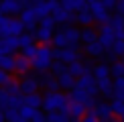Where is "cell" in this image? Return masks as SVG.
<instances>
[{
    "instance_id": "obj_1",
    "label": "cell",
    "mask_w": 124,
    "mask_h": 122,
    "mask_svg": "<svg viewBox=\"0 0 124 122\" xmlns=\"http://www.w3.org/2000/svg\"><path fill=\"white\" fill-rule=\"evenodd\" d=\"M79 43H81V30L73 24H67V27H61L59 30H55L53 45L57 49H77Z\"/></svg>"
},
{
    "instance_id": "obj_2",
    "label": "cell",
    "mask_w": 124,
    "mask_h": 122,
    "mask_svg": "<svg viewBox=\"0 0 124 122\" xmlns=\"http://www.w3.org/2000/svg\"><path fill=\"white\" fill-rule=\"evenodd\" d=\"M31 63H33L35 71L47 73V71H51V67H53V63H55V51L51 49L49 45H39V53Z\"/></svg>"
},
{
    "instance_id": "obj_3",
    "label": "cell",
    "mask_w": 124,
    "mask_h": 122,
    "mask_svg": "<svg viewBox=\"0 0 124 122\" xmlns=\"http://www.w3.org/2000/svg\"><path fill=\"white\" fill-rule=\"evenodd\" d=\"M67 106H69V94H65V92H47V96L43 98V108L49 112V114H53V112H61L65 110Z\"/></svg>"
},
{
    "instance_id": "obj_4",
    "label": "cell",
    "mask_w": 124,
    "mask_h": 122,
    "mask_svg": "<svg viewBox=\"0 0 124 122\" xmlns=\"http://www.w3.org/2000/svg\"><path fill=\"white\" fill-rule=\"evenodd\" d=\"M53 27H55V18L53 16H49V18H43L39 23V27H37V30H35V39L37 41H43V45L47 43L49 39H53L55 37V30H53Z\"/></svg>"
},
{
    "instance_id": "obj_5",
    "label": "cell",
    "mask_w": 124,
    "mask_h": 122,
    "mask_svg": "<svg viewBox=\"0 0 124 122\" xmlns=\"http://www.w3.org/2000/svg\"><path fill=\"white\" fill-rule=\"evenodd\" d=\"M55 61L69 67L71 63L79 61V49H55Z\"/></svg>"
},
{
    "instance_id": "obj_6",
    "label": "cell",
    "mask_w": 124,
    "mask_h": 122,
    "mask_svg": "<svg viewBox=\"0 0 124 122\" xmlns=\"http://www.w3.org/2000/svg\"><path fill=\"white\" fill-rule=\"evenodd\" d=\"M90 114L96 116L100 122H112V120H114V110H112V104H102V102H98L96 108H92Z\"/></svg>"
},
{
    "instance_id": "obj_7",
    "label": "cell",
    "mask_w": 124,
    "mask_h": 122,
    "mask_svg": "<svg viewBox=\"0 0 124 122\" xmlns=\"http://www.w3.org/2000/svg\"><path fill=\"white\" fill-rule=\"evenodd\" d=\"M53 18H55V23H59V24H63V27H67V24H71L75 20V12H71V10H67L63 4H57V10L53 12Z\"/></svg>"
},
{
    "instance_id": "obj_8",
    "label": "cell",
    "mask_w": 124,
    "mask_h": 122,
    "mask_svg": "<svg viewBox=\"0 0 124 122\" xmlns=\"http://www.w3.org/2000/svg\"><path fill=\"white\" fill-rule=\"evenodd\" d=\"M98 35H100L98 39L102 41V45L106 49H112V45L116 43V29H112L110 24H102V29L98 30Z\"/></svg>"
},
{
    "instance_id": "obj_9",
    "label": "cell",
    "mask_w": 124,
    "mask_h": 122,
    "mask_svg": "<svg viewBox=\"0 0 124 122\" xmlns=\"http://www.w3.org/2000/svg\"><path fill=\"white\" fill-rule=\"evenodd\" d=\"M39 85H41V81H39L37 75H29V73H27L23 79H20V90H23L24 96H29V94H37Z\"/></svg>"
},
{
    "instance_id": "obj_10",
    "label": "cell",
    "mask_w": 124,
    "mask_h": 122,
    "mask_svg": "<svg viewBox=\"0 0 124 122\" xmlns=\"http://www.w3.org/2000/svg\"><path fill=\"white\" fill-rule=\"evenodd\" d=\"M20 49L18 37H4L0 39V55H12L14 51Z\"/></svg>"
},
{
    "instance_id": "obj_11",
    "label": "cell",
    "mask_w": 124,
    "mask_h": 122,
    "mask_svg": "<svg viewBox=\"0 0 124 122\" xmlns=\"http://www.w3.org/2000/svg\"><path fill=\"white\" fill-rule=\"evenodd\" d=\"M57 81H59V88H61V90H69V92L77 85V77L69 73V69L63 71L61 75H57Z\"/></svg>"
},
{
    "instance_id": "obj_12",
    "label": "cell",
    "mask_w": 124,
    "mask_h": 122,
    "mask_svg": "<svg viewBox=\"0 0 124 122\" xmlns=\"http://www.w3.org/2000/svg\"><path fill=\"white\" fill-rule=\"evenodd\" d=\"M39 81H41V85H45L49 92H57V88H59L57 75H53L51 71L49 73H39Z\"/></svg>"
},
{
    "instance_id": "obj_13",
    "label": "cell",
    "mask_w": 124,
    "mask_h": 122,
    "mask_svg": "<svg viewBox=\"0 0 124 122\" xmlns=\"http://www.w3.org/2000/svg\"><path fill=\"white\" fill-rule=\"evenodd\" d=\"M84 51H85L87 55H92V57H102V55H106V53H108V49L102 45V41H100V39L94 41V43H90V45H85Z\"/></svg>"
},
{
    "instance_id": "obj_14",
    "label": "cell",
    "mask_w": 124,
    "mask_h": 122,
    "mask_svg": "<svg viewBox=\"0 0 124 122\" xmlns=\"http://www.w3.org/2000/svg\"><path fill=\"white\" fill-rule=\"evenodd\" d=\"M67 112H69V116H71L73 120H77V122H79V120L87 114V108H85L84 104H77V102H69V106H67Z\"/></svg>"
},
{
    "instance_id": "obj_15",
    "label": "cell",
    "mask_w": 124,
    "mask_h": 122,
    "mask_svg": "<svg viewBox=\"0 0 124 122\" xmlns=\"http://www.w3.org/2000/svg\"><path fill=\"white\" fill-rule=\"evenodd\" d=\"M94 77L96 79H108V77H112V65H108V63H96L94 65Z\"/></svg>"
},
{
    "instance_id": "obj_16",
    "label": "cell",
    "mask_w": 124,
    "mask_h": 122,
    "mask_svg": "<svg viewBox=\"0 0 124 122\" xmlns=\"http://www.w3.org/2000/svg\"><path fill=\"white\" fill-rule=\"evenodd\" d=\"M0 69L6 73L16 71V57L14 55H0Z\"/></svg>"
},
{
    "instance_id": "obj_17",
    "label": "cell",
    "mask_w": 124,
    "mask_h": 122,
    "mask_svg": "<svg viewBox=\"0 0 124 122\" xmlns=\"http://www.w3.org/2000/svg\"><path fill=\"white\" fill-rule=\"evenodd\" d=\"M27 8V2H2L4 14H23V10Z\"/></svg>"
},
{
    "instance_id": "obj_18",
    "label": "cell",
    "mask_w": 124,
    "mask_h": 122,
    "mask_svg": "<svg viewBox=\"0 0 124 122\" xmlns=\"http://www.w3.org/2000/svg\"><path fill=\"white\" fill-rule=\"evenodd\" d=\"M75 23L84 24V29H85V27H90V24L94 23V14H92V10H90V8H85V10H79V12L75 14Z\"/></svg>"
},
{
    "instance_id": "obj_19",
    "label": "cell",
    "mask_w": 124,
    "mask_h": 122,
    "mask_svg": "<svg viewBox=\"0 0 124 122\" xmlns=\"http://www.w3.org/2000/svg\"><path fill=\"white\" fill-rule=\"evenodd\" d=\"M98 30L96 29H92V27H85V29H81V43L84 45H90V43H94V41H98Z\"/></svg>"
},
{
    "instance_id": "obj_20",
    "label": "cell",
    "mask_w": 124,
    "mask_h": 122,
    "mask_svg": "<svg viewBox=\"0 0 124 122\" xmlns=\"http://www.w3.org/2000/svg\"><path fill=\"white\" fill-rule=\"evenodd\" d=\"M31 67H33L31 59H27L24 55H18V57H16V73H23V75H27Z\"/></svg>"
},
{
    "instance_id": "obj_21",
    "label": "cell",
    "mask_w": 124,
    "mask_h": 122,
    "mask_svg": "<svg viewBox=\"0 0 124 122\" xmlns=\"http://www.w3.org/2000/svg\"><path fill=\"white\" fill-rule=\"evenodd\" d=\"M24 106L39 110L41 106H43V98H41L39 94H29V96H24Z\"/></svg>"
},
{
    "instance_id": "obj_22",
    "label": "cell",
    "mask_w": 124,
    "mask_h": 122,
    "mask_svg": "<svg viewBox=\"0 0 124 122\" xmlns=\"http://www.w3.org/2000/svg\"><path fill=\"white\" fill-rule=\"evenodd\" d=\"M112 75L116 77H124V61H116L114 65H112Z\"/></svg>"
},
{
    "instance_id": "obj_23",
    "label": "cell",
    "mask_w": 124,
    "mask_h": 122,
    "mask_svg": "<svg viewBox=\"0 0 124 122\" xmlns=\"http://www.w3.org/2000/svg\"><path fill=\"white\" fill-rule=\"evenodd\" d=\"M12 77H10V73H6V71H2L0 69V88H8L10 84H12Z\"/></svg>"
},
{
    "instance_id": "obj_24",
    "label": "cell",
    "mask_w": 124,
    "mask_h": 122,
    "mask_svg": "<svg viewBox=\"0 0 124 122\" xmlns=\"http://www.w3.org/2000/svg\"><path fill=\"white\" fill-rule=\"evenodd\" d=\"M79 122H100V120H98V118H96V116H92V114H90V112H87V114H85V116H84V118H81Z\"/></svg>"
},
{
    "instance_id": "obj_25",
    "label": "cell",
    "mask_w": 124,
    "mask_h": 122,
    "mask_svg": "<svg viewBox=\"0 0 124 122\" xmlns=\"http://www.w3.org/2000/svg\"><path fill=\"white\" fill-rule=\"evenodd\" d=\"M6 14H4V10H2V2H0V18H4Z\"/></svg>"
}]
</instances>
